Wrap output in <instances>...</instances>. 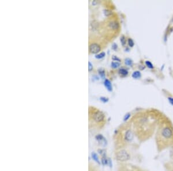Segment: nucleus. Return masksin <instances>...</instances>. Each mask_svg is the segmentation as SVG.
<instances>
[{"label": "nucleus", "mask_w": 173, "mask_h": 171, "mask_svg": "<svg viewBox=\"0 0 173 171\" xmlns=\"http://www.w3.org/2000/svg\"><path fill=\"white\" fill-rule=\"evenodd\" d=\"M104 14H105L106 16H109V15H110V14H111V11H110V10H104Z\"/></svg>", "instance_id": "f3484780"}, {"label": "nucleus", "mask_w": 173, "mask_h": 171, "mask_svg": "<svg viewBox=\"0 0 173 171\" xmlns=\"http://www.w3.org/2000/svg\"><path fill=\"white\" fill-rule=\"evenodd\" d=\"M140 76H141L140 73L138 71H135V72L132 74V77H133L134 78H139V77H140Z\"/></svg>", "instance_id": "1a4fd4ad"}, {"label": "nucleus", "mask_w": 173, "mask_h": 171, "mask_svg": "<svg viewBox=\"0 0 173 171\" xmlns=\"http://www.w3.org/2000/svg\"><path fill=\"white\" fill-rule=\"evenodd\" d=\"M104 85H105L106 87L107 88V89L109 91H112V85L111 82L109 80H106L105 81H104Z\"/></svg>", "instance_id": "0eeeda50"}, {"label": "nucleus", "mask_w": 173, "mask_h": 171, "mask_svg": "<svg viewBox=\"0 0 173 171\" xmlns=\"http://www.w3.org/2000/svg\"><path fill=\"white\" fill-rule=\"evenodd\" d=\"M92 159L94 160L95 161H96L97 163H99V159L98 157H97V156L96 154L95 153H92Z\"/></svg>", "instance_id": "f8f14e48"}, {"label": "nucleus", "mask_w": 173, "mask_h": 171, "mask_svg": "<svg viewBox=\"0 0 173 171\" xmlns=\"http://www.w3.org/2000/svg\"><path fill=\"white\" fill-rule=\"evenodd\" d=\"M119 65H120V63L118 62H113L111 63V67L113 68H114V69L118 67Z\"/></svg>", "instance_id": "9d476101"}, {"label": "nucleus", "mask_w": 173, "mask_h": 171, "mask_svg": "<svg viewBox=\"0 0 173 171\" xmlns=\"http://www.w3.org/2000/svg\"><path fill=\"white\" fill-rule=\"evenodd\" d=\"M109 26L111 28L113 29H117L118 28L119 25L118 24L116 21H111L110 22L109 24Z\"/></svg>", "instance_id": "423d86ee"}, {"label": "nucleus", "mask_w": 173, "mask_h": 171, "mask_svg": "<svg viewBox=\"0 0 173 171\" xmlns=\"http://www.w3.org/2000/svg\"><path fill=\"white\" fill-rule=\"evenodd\" d=\"M130 115L129 114H126V115L125 116V117H124V121H126L129 118V117H130Z\"/></svg>", "instance_id": "6ab92c4d"}, {"label": "nucleus", "mask_w": 173, "mask_h": 171, "mask_svg": "<svg viewBox=\"0 0 173 171\" xmlns=\"http://www.w3.org/2000/svg\"><path fill=\"white\" fill-rule=\"evenodd\" d=\"M128 43H129V45L130 47H133L134 46V43H133V40H132L131 39H129Z\"/></svg>", "instance_id": "2eb2a0df"}, {"label": "nucleus", "mask_w": 173, "mask_h": 171, "mask_svg": "<svg viewBox=\"0 0 173 171\" xmlns=\"http://www.w3.org/2000/svg\"><path fill=\"white\" fill-rule=\"evenodd\" d=\"M104 56H105V53H101L99 54L96 55V56H95V57H96L97 59H100V58H102L103 57H104Z\"/></svg>", "instance_id": "9b49d317"}, {"label": "nucleus", "mask_w": 173, "mask_h": 171, "mask_svg": "<svg viewBox=\"0 0 173 171\" xmlns=\"http://www.w3.org/2000/svg\"><path fill=\"white\" fill-rule=\"evenodd\" d=\"M125 63H126V65L128 66H131L132 65V60H130V59H126L125 60Z\"/></svg>", "instance_id": "ddd939ff"}, {"label": "nucleus", "mask_w": 173, "mask_h": 171, "mask_svg": "<svg viewBox=\"0 0 173 171\" xmlns=\"http://www.w3.org/2000/svg\"><path fill=\"white\" fill-rule=\"evenodd\" d=\"M100 100H101V101H102L103 102L106 103V102H107V101H108V99L106 98V97H101V98H100Z\"/></svg>", "instance_id": "aec40b11"}, {"label": "nucleus", "mask_w": 173, "mask_h": 171, "mask_svg": "<svg viewBox=\"0 0 173 171\" xmlns=\"http://www.w3.org/2000/svg\"><path fill=\"white\" fill-rule=\"evenodd\" d=\"M100 50V47L96 43L91 44L89 46V51L93 54H96Z\"/></svg>", "instance_id": "20e7f679"}, {"label": "nucleus", "mask_w": 173, "mask_h": 171, "mask_svg": "<svg viewBox=\"0 0 173 171\" xmlns=\"http://www.w3.org/2000/svg\"><path fill=\"white\" fill-rule=\"evenodd\" d=\"M145 64H146V65L147 66V67H148L149 68H150V69H152L153 68V65H152V64L149 61H146L145 62Z\"/></svg>", "instance_id": "4468645a"}, {"label": "nucleus", "mask_w": 173, "mask_h": 171, "mask_svg": "<svg viewBox=\"0 0 173 171\" xmlns=\"http://www.w3.org/2000/svg\"><path fill=\"white\" fill-rule=\"evenodd\" d=\"M116 159L119 161H126L130 159V156L126 150H121L116 154Z\"/></svg>", "instance_id": "f03ea898"}, {"label": "nucleus", "mask_w": 173, "mask_h": 171, "mask_svg": "<svg viewBox=\"0 0 173 171\" xmlns=\"http://www.w3.org/2000/svg\"><path fill=\"white\" fill-rule=\"evenodd\" d=\"M121 43H122V45L123 46L125 45L126 41H125V39L124 38V36H122V37L121 38Z\"/></svg>", "instance_id": "dca6fc26"}, {"label": "nucleus", "mask_w": 173, "mask_h": 171, "mask_svg": "<svg viewBox=\"0 0 173 171\" xmlns=\"http://www.w3.org/2000/svg\"><path fill=\"white\" fill-rule=\"evenodd\" d=\"M169 102H170V103L172 104V105H173V98H172V97H169Z\"/></svg>", "instance_id": "412c9836"}, {"label": "nucleus", "mask_w": 173, "mask_h": 171, "mask_svg": "<svg viewBox=\"0 0 173 171\" xmlns=\"http://www.w3.org/2000/svg\"><path fill=\"white\" fill-rule=\"evenodd\" d=\"M88 69H89V71H91L93 69L92 65V64L90 62H88Z\"/></svg>", "instance_id": "a211bd4d"}, {"label": "nucleus", "mask_w": 173, "mask_h": 171, "mask_svg": "<svg viewBox=\"0 0 173 171\" xmlns=\"http://www.w3.org/2000/svg\"><path fill=\"white\" fill-rule=\"evenodd\" d=\"M158 144V148L163 149L167 146L170 145L173 141V130L169 127H165L162 130L161 134L158 135L156 139Z\"/></svg>", "instance_id": "f257e3e1"}, {"label": "nucleus", "mask_w": 173, "mask_h": 171, "mask_svg": "<svg viewBox=\"0 0 173 171\" xmlns=\"http://www.w3.org/2000/svg\"><path fill=\"white\" fill-rule=\"evenodd\" d=\"M104 118V115L102 112L97 111L93 115V119L97 122H100L103 120Z\"/></svg>", "instance_id": "7ed1b4c3"}, {"label": "nucleus", "mask_w": 173, "mask_h": 171, "mask_svg": "<svg viewBox=\"0 0 173 171\" xmlns=\"http://www.w3.org/2000/svg\"><path fill=\"white\" fill-rule=\"evenodd\" d=\"M119 73L122 76H126L128 74V71L126 70V69H121L119 70Z\"/></svg>", "instance_id": "6e6552de"}, {"label": "nucleus", "mask_w": 173, "mask_h": 171, "mask_svg": "<svg viewBox=\"0 0 173 171\" xmlns=\"http://www.w3.org/2000/svg\"><path fill=\"white\" fill-rule=\"evenodd\" d=\"M133 134L132 133V131L131 130H127L126 133H125V140L128 141V142H130V141H132L133 140Z\"/></svg>", "instance_id": "39448f33"}]
</instances>
